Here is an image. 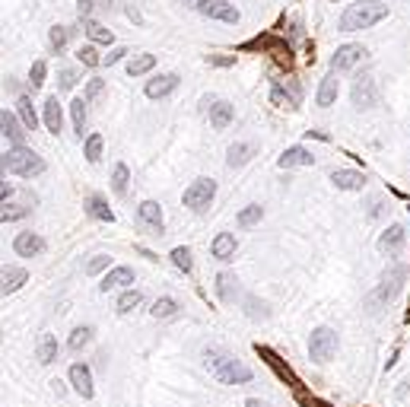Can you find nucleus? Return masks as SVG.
Segmentation results:
<instances>
[{
    "instance_id": "1",
    "label": "nucleus",
    "mask_w": 410,
    "mask_h": 407,
    "mask_svg": "<svg viewBox=\"0 0 410 407\" xmlns=\"http://www.w3.org/2000/svg\"><path fill=\"white\" fill-rule=\"evenodd\" d=\"M388 16V7L382 0H357L344 10L340 16V32H359V29H369L376 22H382Z\"/></svg>"
},
{
    "instance_id": "2",
    "label": "nucleus",
    "mask_w": 410,
    "mask_h": 407,
    "mask_svg": "<svg viewBox=\"0 0 410 407\" xmlns=\"http://www.w3.org/2000/svg\"><path fill=\"white\" fill-rule=\"evenodd\" d=\"M204 363L223 385H245V382H252V369L245 366V363H238L236 356H229L226 350H207Z\"/></svg>"
},
{
    "instance_id": "3",
    "label": "nucleus",
    "mask_w": 410,
    "mask_h": 407,
    "mask_svg": "<svg viewBox=\"0 0 410 407\" xmlns=\"http://www.w3.org/2000/svg\"><path fill=\"white\" fill-rule=\"evenodd\" d=\"M238 51H264V54H271L274 64H277V67H286V70L293 67V48L286 45L283 39H277L274 32L255 35V39L242 41V45H238Z\"/></svg>"
},
{
    "instance_id": "4",
    "label": "nucleus",
    "mask_w": 410,
    "mask_h": 407,
    "mask_svg": "<svg viewBox=\"0 0 410 407\" xmlns=\"http://www.w3.org/2000/svg\"><path fill=\"white\" fill-rule=\"evenodd\" d=\"M4 169L10 175H20V179H32V175L45 172V160L39 153H32L29 147H13L4 153Z\"/></svg>"
},
{
    "instance_id": "5",
    "label": "nucleus",
    "mask_w": 410,
    "mask_h": 407,
    "mask_svg": "<svg viewBox=\"0 0 410 407\" xmlns=\"http://www.w3.org/2000/svg\"><path fill=\"white\" fill-rule=\"evenodd\" d=\"M338 354V331L328 325L315 328L309 334V356L315 363H331V356Z\"/></svg>"
},
{
    "instance_id": "6",
    "label": "nucleus",
    "mask_w": 410,
    "mask_h": 407,
    "mask_svg": "<svg viewBox=\"0 0 410 407\" xmlns=\"http://www.w3.org/2000/svg\"><path fill=\"white\" fill-rule=\"evenodd\" d=\"M213 198H217V181L213 179H194L185 188V207L194 210V214H204L213 204Z\"/></svg>"
},
{
    "instance_id": "7",
    "label": "nucleus",
    "mask_w": 410,
    "mask_h": 407,
    "mask_svg": "<svg viewBox=\"0 0 410 407\" xmlns=\"http://www.w3.org/2000/svg\"><path fill=\"white\" fill-rule=\"evenodd\" d=\"M404 280H407V267L391 264L388 271L382 274V283H378V290H376V302H391L397 293H401Z\"/></svg>"
},
{
    "instance_id": "8",
    "label": "nucleus",
    "mask_w": 410,
    "mask_h": 407,
    "mask_svg": "<svg viewBox=\"0 0 410 407\" xmlns=\"http://www.w3.org/2000/svg\"><path fill=\"white\" fill-rule=\"evenodd\" d=\"M198 10L207 20H219V22H229V26H236V22L242 20L229 0H198Z\"/></svg>"
},
{
    "instance_id": "9",
    "label": "nucleus",
    "mask_w": 410,
    "mask_h": 407,
    "mask_svg": "<svg viewBox=\"0 0 410 407\" xmlns=\"http://www.w3.org/2000/svg\"><path fill=\"white\" fill-rule=\"evenodd\" d=\"M363 54H366L363 45H353V41L350 45H340L331 58V70L334 74H344V70H350V67H357L359 60H363Z\"/></svg>"
},
{
    "instance_id": "10",
    "label": "nucleus",
    "mask_w": 410,
    "mask_h": 407,
    "mask_svg": "<svg viewBox=\"0 0 410 407\" xmlns=\"http://www.w3.org/2000/svg\"><path fill=\"white\" fill-rule=\"evenodd\" d=\"M179 83H181L179 74H159L153 80H146L143 93H146V99H166V96H172L179 89Z\"/></svg>"
},
{
    "instance_id": "11",
    "label": "nucleus",
    "mask_w": 410,
    "mask_h": 407,
    "mask_svg": "<svg viewBox=\"0 0 410 407\" xmlns=\"http://www.w3.org/2000/svg\"><path fill=\"white\" fill-rule=\"evenodd\" d=\"M376 80H372L369 74H363V77H357V83H353V105L363 112V108H372L376 105Z\"/></svg>"
},
{
    "instance_id": "12",
    "label": "nucleus",
    "mask_w": 410,
    "mask_h": 407,
    "mask_svg": "<svg viewBox=\"0 0 410 407\" xmlns=\"http://www.w3.org/2000/svg\"><path fill=\"white\" fill-rule=\"evenodd\" d=\"M70 385H73V392L83 394V398H93V394H96L93 373H89L87 363H73V366H70Z\"/></svg>"
},
{
    "instance_id": "13",
    "label": "nucleus",
    "mask_w": 410,
    "mask_h": 407,
    "mask_svg": "<svg viewBox=\"0 0 410 407\" xmlns=\"http://www.w3.org/2000/svg\"><path fill=\"white\" fill-rule=\"evenodd\" d=\"M331 185L340 188V191H363L366 175L359 169H334L331 172Z\"/></svg>"
},
{
    "instance_id": "14",
    "label": "nucleus",
    "mask_w": 410,
    "mask_h": 407,
    "mask_svg": "<svg viewBox=\"0 0 410 407\" xmlns=\"http://www.w3.org/2000/svg\"><path fill=\"white\" fill-rule=\"evenodd\" d=\"M0 134H4V137H7L13 147H23V137H26V124H23V121H16L13 112H7V108H4V112H0Z\"/></svg>"
},
{
    "instance_id": "15",
    "label": "nucleus",
    "mask_w": 410,
    "mask_h": 407,
    "mask_svg": "<svg viewBox=\"0 0 410 407\" xmlns=\"http://www.w3.org/2000/svg\"><path fill=\"white\" fill-rule=\"evenodd\" d=\"M13 252L20 254V258H35V254L45 252V239H41L39 233H20L13 239Z\"/></svg>"
},
{
    "instance_id": "16",
    "label": "nucleus",
    "mask_w": 410,
    "mask_h": 407,
    "mask_svg": "<svg viewBox=\"0 0 410 407\" xmlns=\"http://www.w3.org/2000/svg\"><path fill=\"white\" fill-rule=\"evenodd\" d=\"M207 115H210V124L217 127V131H223V127L232 124V118H236V108H232L226 99H213L210 108H207Z\"/></svg>"
},
{
    "instance_id": "17",
    "label": "nucleus",
    "mask_w": 410,
    "mask_h": 407,
    "mask_svg": "<svg viewBox=\"0 0 410 407\" xmlns=\"http://www.w3.org/2000/svg\"><path fill=\"white\" fill-rule=\"evenodd\" d=\"M134 283V271L131 267H112L105 277H102V283H99V290L102 293H108V290H121V287H131Z\"/></svg>"
},
{
    "instance_id": "18",
    "label": "nucleus",
    "mask_w": 410,
    "mask_h": 407,
    "mask_svg": "<svg viewBox=\"0 0 410 407\" xmlns=\"http://www.w3.org/2000/svg\"><path fill=\"white\" fill-rule=\"evenodd\" d=\"M312 162H315L312 150H305V147H286L283 153H280L277 166L280 169H296V166H312Z\"/></svg>"
},
{
    "instance_id": "19",
    "label": "nucleus",
    "mask_w": 410,
    "mask_h": 407,
    "mask_svg": "<svg viewBox=\"0 0 410 407\" xmlns=\"http://www.w3.org/2000/svg\"><path fill=\"white\" fill-rule=\"evenodd\" d=\"M236 248H238V242L232 233H217V239L210 242V252L217 261H232L236 258Z\"/></svg>"
},
{
    "instance_id": "20",
    "label": "nucleus",
    "mask_w": 410,
    "mask_h": 407,
    "mask_svg": "<svg viewBox=\"0 0 410 407\" xmlns=\"http://www.w3.org/2000/svg\"><path fill=\"white\" fill-rule=\"evenodd\" d=\"M338 93H340V83H338V74L331 70V74H328V77L321 80V86H318L315 102H318L321 108H331L334 102H338Z\"/></svg>"
},
{
    "instance_id": "21",
    "label": "nucleus",
    "mask_w": 410,
    "mask_h": 407,
    "mask_svg": "<svg viewBox=\"0 0 410 407\" xmlns=\"http://www.w3.org/2000/svg\"><path fill=\"white\" fill-rule=\"evenodd\" d=\"M41 115H45V127L51 134H60V124H64V108H60L58 96H48L45 105H41Z\"/></svg>"
},
{
    "instance_id": "22",
    "label": "nucleus",
    "mask_w": 410,
    "mask_h": 407,
    "mask_svg": "<svg viewBox=\"0 0 410 407\" xmlns=\"http://www.w3.org/2000/svg\"><path fill=\"white\" fill-rule=\"evenodd\" d=\"M87 214L93 217V220L115 223V214H112V207H108V200L102 198V194H89L87 198Z\"/></svg>"
},
{
    "instance_id": "23",
    "label": "nucleus",
    "mask_w": 410,
    "mask_h": 407,
    "mask_svg": "<svg viewBox=\"0 0 410 407\" xmlns=\"http://www.w3.org/2000/svg\"><path fill=\"white\" fill-rule=\"evenodd\" d=\"M137 217H140V223H146V226H153L156 233H162V207H159L156 200H143L137 207Z\"/></svg>"
},
{
    "instance_id": "24",
    "label": "nucleus",
    "mask_w": 410,
    "mask_h": 407,
    "mask_svg": "<svg viewBox=\"0 0 410 407\" xmlns=\"http://www.w3.org/2000/svg\"><path fill=\"white\" fill-rule=\"evenodd\" d=\"M255 156V147L252 143H232L229 150H226V166L229 169H242L245 162Z\"/></svg>"
},
{
    "instance_id": "25",
    "label": "nucleus",
    "mask_w": 410,
    "mask_h": 407,
    "mask_svg": "<svg viewBox=\"0 0 410 407\" xmlns=\"http://www.w3.org/2000/svg\"><path fill=\"white\" fill-rule=\"evenodd\" d=\"M236 293H238L236 274H229V271H219V274H217V296L223 302H232V299H236Z\"/></svg>"
},
{
    "instance_id": "26",
    "label": "nucleus",
    "mask_w": 410,
    "mask_h": 407,
    "mask_svg": "<svg viewBox=\"0 0 410 407\" xmlns=\"http://www.w3.org/2000/svg\"><path fill=\"white\" fill-rule=\"evenodd\" d=\"M404 235H407V233H404V226H397V223H395V226H388L382 233V239H378V248H382V252H401Z\"/></svg>"
},
{
    "instance_id": "27",
    "label": "nucleus",
    "mask_w": 410,
    "mask_h": 407,
    "mask_svg": "<svg viewBox=\"0 0 410 407\" xmlns=\"http://www.w3.org/2000/svg\"><path fill=\"white\" fill-rule=\"evenodd\" d=\"M58 360V341H54V334H41L39 337V363L41 366H51Z\"/></svg>"
},
{
    "instance_id": "28",
    "label": "nucleus",
    "mask_w": 410,
    "mask_h": 407,
    "mask_svg": "<svg viewBox=\"0 0 410 407\" xmlns=\"http://www.w3.org/2000/svg\"><path fill=\"white\" fill-rule=\"evenodd\" d=\"M26 280H29V274L23 271V267H4V296L16 293Z\"/></svg>"
},
{
    "instance_id": "29",
    "label": "nucleus",
    "mask_w": 410,
    "mask_h": 407,
    "mask_svg": "<svg viewBox=\"0 0 410 407\" xmlns=\"http://www.w3.org/2000/svg\"><path fill=\"white\" fill-rule=\"evenodd\" d=\"M179 309L181 306L172 299V296H159V299L153 302L150 312H153V318H175V315H179Z\"/></svg>"
},
{
    "instance_id": "30",
    "label": "nucleus",
    "mask_w": 410,
    "mask_h": 407,
    "mask_svg": "<svg viewBox=\"0 0 410 407\" xmlns=\"http://www.w3.org/2000/svg\"><path fill=\"white\" fill-rule=\"evenodd\" d=\"M271 102H274V105H280V108H296V102H299V86L293 83L290 93H286L283 86H274V89H271Z\"/></svg>"
},
{
    "instance_id": "31",
    "label": "nucleus",
    "mask_w": 410,
    "mask_h": 407,
    "mask_svg": "<svg viewBox=\"0 0 410 407\" xmlns=\"http://www.w3.org/2000/svg\"><path fill=\"white\" fill-rule=\"evenodd\" d=\"M16 112H20V121L26 124V131H35V124H39V115H35L32 99H29V96H20V99H16Z\"/></svg>"
},
{
    "instance_id": "32",
    "label": "nucleus",
    "mask_w": 410,
    "mask_h": 407,
    "mask_svg": "<svg viewBox=\"0 0 410 407\" xmlns=\"http://www.w3.org/2000/svg\"><path fill=\"white\" fill-rule=\"evenodd\" d=\"M153 67H156V54H134L131 64H127V74H131V77H143V74H150Z\"/></svg>"
},
{
    "instance_id": "33",
    "label": "nucleus",
    "mask_w": 410,
    "mask_h": 407,
    "mask_svg": "<svg viewBox=\"0 0 410 407\" xmlns=\"http://www.w3.org/2000/svg\"><path fill=\"white\" fill-rule=\"evenodd\" d=\"M87 35H89V41H96V45H112L115 41L112 29H105L102 22H93V20H87Z\"/></svg>"
},
{
    "instance_id": "34",
    "label": "nucleus",
    "mask_w": 410,
    "mask_h": 407,
    "mask_svg": "<svg viewBox=\"0 0 410 407\" xmlns=\"http://www.w3.org/2000/svg\"><path fill=\"white\" fill-rule=\"evenodd\" d=\"M70 118H73V131L83 137V131H87V99L70 102Z\"/></svg>"
},
{
    "instance_id": "35",
    "label": "nucleus",
    "mask_w": 410,
    "mask_h": 407,
    "mask_svg": "<svg viewBox=\"0 0 410 407\" xmlns=\"http://www.w3.org/2000/svg\"><path fill=\"white\" fill-rule=\"evenodd\" d=\"M169 258H172V264L179 267V271H185V274H191V271H194L191 248H188V245H179V248H172V254H169Z\"/></svg>"
},
{
    "instance_id": "36",
    "label": "nucleus",
    "mask_w": 410,
    "mask_h": 407,
    "mask_svg": "<svg viewBox=\"0 0 410 407\" xmlns=\"http://www.w3.org/2000/svg\"><path fill=\"white\" fill-rule=\"evenodd\" d=\"M140 302H143V293H140V290H124V293L118 296V312H121V315L134 312Z\"/></svg>"
},
{
    "instance_id": "37",
    "label": "nucleus",
    "mask_w": 410,
    "mask_h": 407,
    "mask_svg": "<svg viewBox=\"0 0 410 407\" xmlns=\"http://www.w3.org/2000/svg\"><path fill=\"white\" fill-rule=\"evenodd\" d=\"M89 341H93V328H89V325H79V328H73L67 347H70V350H83Z\"/></svg>"
},
{
    "instance_id": "38",
    "label": "nucleus",
    "mask_w": 410,
    "mask_h": 407,
    "mask_svg": "<svg viewBox=\"0 0 410 407\" xmlns=\"http://www.w3.org/2000/svg\"><path fill=\"white\" fill-rule=\"evenodd\" d=\"M261 217H264V207H261V204H248V207L238 214L236 223H238L242 229H248V226H255V223H261Z\"/></svg>"
},
{
    "instance_id": "39",
    "label": "nucleus",
    "mask_w": 410,
    "mask_h": 407,
    "mask_svg": "<svg viewBox=\"0 0 410 407\" xmlns=\"http://www.w3.org/2000/svg\"><path fill=\"white\" fill-rule=\"evenodd\" d=\"M127 181H131V172H127V166L124 162H118V166H115V172H112V191L118 194H127Z\"/></svg>"
},
{
    "instance_id": "40",
    "label": "nucleus",
    "mask_w": 410,
    "mask_h": 407,
    "mask_svg": "<svg viewBox=\"0 0 410 407\" xmlns=\"http://www.w3.org/2000/svg\"><path fill=\"white\" fill-rule=\"evenodd\" d=\"M67 39H70V29L67 26H51V32H48V45H51V51H64Z\"/></svg>"
},
{
    "instance_id": "41",
    "label": "nucleus",
    "mask_w": 410,
    "mask_h": 407,
    "mask_svg": "<svg viewBox=\"0 0 410 407\" xmlns=\"http://www.w3.org/2000/svg\"><path fill=\"white\" fill-rule=\"evenodd\" d=\"M77 60L83 67H99V64H105V58H99V51H96V45H83L77 51Z\"/></svg>"
},
{
    "instance_id": "42",
    "label": "nucleus",
    "mask_w": 410,
    "mask_h": 407,
    "mask_svg": "<svg viewBox=\"0 0 410 407\" xmlns=\"http://www.w3.org/2000/svg\"><path fill=\"white\" fill-rule=\"evenodd\" d=\"M83 150H87V160L89 162H99L102 160V134H89L87 147H83Z\"/></svg>"
},
{
    "instance_id": "43",
    "label": "nucleus",
    "mask_w": 410,
    "mask_h": 407,
    "mask_svg": "<svg viewBox=\"0 0 410 407\" xmlns=\"http://www.w3.org/2000/svg\"><path fill=\"white\" fill-rule=\"evenodd\" d=\"M26 214H29L26 204H4V210H0V220H4V223H13V220H20V217H26Z\"/></svg>"
},
{
    "instance_id": "44",
    "label": "nucleus",
    "mask_w": 410,
    "mask_h": 407,
    "mask_svg": "<svg viewBox=\"0 0 410 407\" xmlns=\"http://www.w3.org/2000/svg\"><path fill=\"white\" fill-rule=\"evenodd\" d=\"M245 312H248V318H267V302H258L255 299V296H248V299H245Z\"/></svg>"
},
{
    "instance_id": "45",
    "label": "nucleus",
    "mask_w": 410,
    "mask_h": 407,
    "mask_svg": "<svg viewBox=\"0 0 410 407\" xmlns=\"http://www.w3.org/2000/svg\"><path fill=\"white\" fill-rule=\"evenodd\" d=\"M45 74H48V64H45V60H35L32 70H29V86L39 89L41 83H45Z\"/></svg>"
},
{
    "instance_id": "46",
    "label": "nucleus",
    "mask_w": 410,
    "mask_h": 407,
    "mask_svg": "<svg viewBox=\"0 0 410 407\" xmlns=\"http://www.w3.org/2000/svg\"><path fill=\"white\" fill-rule=\"evenodd\" d=\"M77 83H79V74L73 70V67H64V70L58 74V89H73Z\"/></svg>"
},
{
    "instance_id": "47",
    "label": "nucleus",
    "mask_w": 410,
    "mask_h": 407,
    "mask_svg": "<svg viewBox=\"0 0 410 407\" xmlns=\"http://www.w3.org/2000/svg\"><path fill=\"white\" fill-rule=\"evenodd\" d=\"M108 264H112V258H108V254H93V258L87 261V274H99V271H105Z\"/></svg>"
},
{
    "instance_id": "48",
    "label": "nucleus",
    "mask_w": 410,
    "mask_h": 407,
    "mask_svg": "<svg viewBox=\"0 0 410 407\" xmlns=\"http://www.w3.org/2000/svg\"><path fill=\"white\" fill-rule=\"evenodd\" d=\"M102 89H105V80H102V77H93V80L87 83V93H83V99L93 102L96 96H102Z\"/></svg>"
},
{
    "instance_id": "49",
    "label": "nucleus",
    "mask_w": 410,
    "mask_h": 407,
    "mask_svg": "<svg viewBox=\"0 0 410 407\" xmlns=\"http://www.w3.org/2000/svg\"><path fill=\"white\" fill-rule=\"evenodd\" d=\"M207 64H213V67H232V64H236V58H226V54H207Z\"/></svg>"
},
{
    "instance_id": "50",
    "label": "nucleus",
    "mask_w": 410,
    "mask_h": 407,
    "mask_svg": "<svg viewBox=\"0 0 410 407\" xmlns=\"http://www.w3.org/2000/svg\"><path fill=\"white\" fill-rule=\"evenodd\" d=\"M77 13L79 20H89L93 16V0H77Z\"/></svg>"
},
{
    "instance_id": "51",
    "label": "nucleus",
    "mask_w": 410,
    "mask_h": 407,
    "mask_svg": "<svg viewBox=\"0 0 410 407\" xmlns=\"http://www.w3.org/2000/svg\"><path fill=\"white\" fill-rule=\"evenodd\" d=\"M124 54H131V51H127V48H112V51L105 54V64H108V67H112V64H118V60L124 58Z\"/></svg>"
},
{
    "instance_id": "52",
    "label": "nucleus",
    "mask_w": 410,
    "mask_h": 407,
    "mask_svg": "<svg viewBox=\"0 0 410 407\" xmlns=\"http://www.w3.org/2000/svg\"><path fill=\"white\" fill-rule=\"evenodd\" d=\"M378 214H382V198H372V200H369V217L376 220Z\"/></svg>"
},
{
    "instance_id": "53",
    "label": "nucleus",
    "mask_w": 410,
    "mask_h": 407,
    "mask_svg": "<svg viewBox=\"0 0 410 407\" xmlns=\"http://www.w3.org/2000/svg\"><path fill=\"white\" fill-rule=\"evenodd\" d=\"M13 191H16V188L10 185V181H4V188H0V200H4V204H7V198H10V194H13Z\"/></svg>"
},
{
    "instance_id": "54",
    "label": "nucleus",
    "mask_w": 410,
    "mask_h": 407,
    "mask_svg": "<svg viewBox=\"0 0 410 407\" xmlns=\"http://www.w3.org/2000/svg\"><path fill=\"white\" fill-rule=\"evenodd\" d=\"M305 407H331V404H324V401H318V398H312V401H305Z\"/></svg>"
},
{
    "instance_id": "55",
    "label": "nucleus",
    "mask_w": 410,
    "mask_h": 407,
    "mask_svg": "<svg viewBox=\"0 0 410 407\" xmlns=\"http://www.w3.org/2000/svg\"><path fill=\"white\" fill-rule=\"evenodd\" d=\"M245 407H267V404H261L258 398H252V401H245Z\"/></svg>"
},
{
    "instance_id": "56",
    "label": "nucleus",
    "mask_w": 410,
    "mask_h": 407,
    "mask_svg": "<svg viewBox=\"0 0 410 407\" xmlns=\"http://www.w3.org/2000/svg\"><path fill=\"white\" fill-rule=\"evenodd\" d=\"M404 318H407V321H410V309H407V315H404Z\"/></svg>"
},
{
    "instance_id": "57",
    "label": "nucleus",
    "mask_w": 410,
    "mask_h": 407,
    "mask_svg": "<svg viewBox=\"0 0 410 407\" xmlns=\"http://www.w3.org/2000/svg\"><path fill=\"white\" fill-rule=\"evenodd\" d=\"M331 4H338V0H331Z\"/></svg>"
},
{
    "instance_id": "58",
    "label": "nucleus",
    "mask_w": 410,
    "mask_h": 407,
    "mask_svg": "<svg viewBox=\"0 0 410 407\" xmlns=\"http://www.w3.org/2000/svg\"><path fill=\"white\" fill-rule=\"evenodd\" d=\"M108 4H112V0H108Z\"/></svg>"
}]
</instances>
